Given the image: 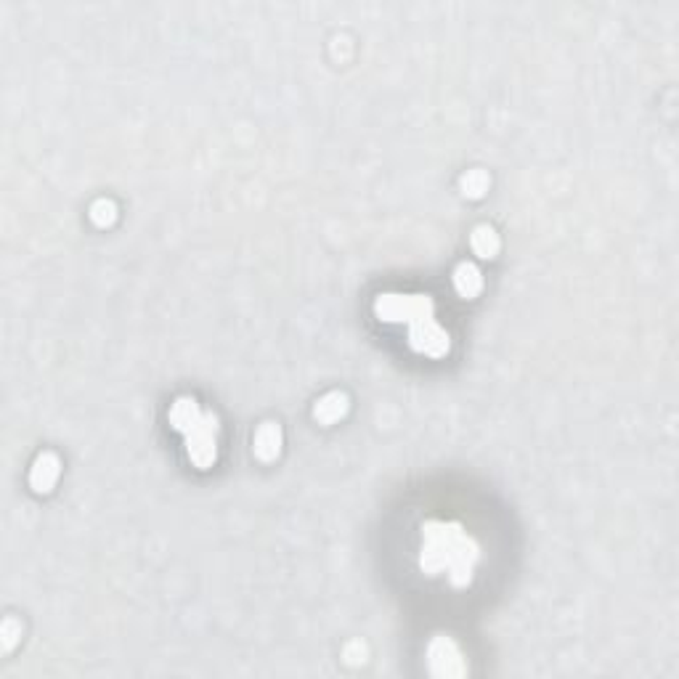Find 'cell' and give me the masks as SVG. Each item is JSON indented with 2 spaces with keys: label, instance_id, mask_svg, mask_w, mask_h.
<instances>
[{
  "label": "cell",
  "instance_id": "2",
  "mask_svg": "<svg viewBox=\"0 0 679 679\" xmlns=\"http://www.w3.org/2000/svg\"><path fill=\"white\" fill-rule=\"evenodd\" d=\"M218 433H220V422H218V414H212V412H199L181 430V436L186 438V454L197 470H210L215 465Z\"/></svg>",
  "mask_w": 679,
  "mask_h": 679
},
{
  "label": "cell",
  "instance_id": "8",
  "mask_svg": "<svg viewBox=\"0 0 679 679\" xmlns=\"http://www.w3.org/2000/svg\"><path fill=\"white\" fill-rule=\"evenodd\" d=\"M348 409H351L348 396H345L343 390H329V393H324V396L316 401L313 417H316L319 425H335V422H340V420L348 414Z\"/></svg>",
  "mask_w": 679,
  "mask_h": 679
},
{
  "label": "cell",
  "instance_id": "1",
  "mask_svg": "<svg viewBox=\"0 0 679 679\" xmlns=\"http://www.w3.org/2000/svg\"><path fill=\"white\" fill-rule=\"evenodd\" d=\"M481 550L475 539L459 523L430 521L422 526V552L420 566L428 576H449L454 587H467L473 582Z\"/></svg>",
  "mask_w": 679,
  "mask_h": 679
},
{
  "label": "cell",
  "instance_id": "10",
  "mask_svg": "<svg viewBox=\"0 0 679 679\" xmlns=\"http://www.w3.org/2000/svg\"><path fill=\"white\" fill-rule=\"evenodd\" d=\"M470 247H473V252H475L478 258L491 260V258H497V255H499L502 239H499V234H497L491 226L481 223V226H475V228H473V234H470Z\"/></svg>",
  "mask_w": 679,
  "mask_h": 679
},
{
  "label": "cell",
  "instance_id": "13",
  "mask_svg": "<svg viewBox=\"0 0 679 679\" xmlns=\"http://www.w3.org/2000/svg\"><path fill=\"white\" fill-rule=\"evenodd\" d=\"M19 637H21V624L16 619H5L3 621V651H11Z\"/></svg>",
  "mask_w": 679,
  "mask_h": 679
},
{
  "label": "cell",
  "instance_id": "4",
  "mask_svg": "<svg viewBox=\"0 0 679 679\" xmlns=\"http://www.w3.org/2000/svg\"><path fill=\"white\" fill-rule=\"evenodd\" d=\"M406 343L414 353L428 356V359H444L451 351V335L436 321V313L409 324Z\"/></svg>",
  "mask_w": 679,
  "mask_h": 679
},
{
  "label": "cell",
  "instance_id": "6",
  "mask_svg": "<svg viewBox=\"0 0 679 679\" xmlns=\"http://www.w3.org/2000/svg\"><path fill=\"white\" fill-rule=\"evenodd\" d=\"M58 473H61V462H58V457L53 451L37 454L32 467H29V489L35 494H48L56 486Z\"/></svg>",
  "mask_w": 679,
  "mask_h": 679
},
{
  "label": "cell",
  "instance_id": "14",
  "mask_svg": "<svg viewBox=\"0 0 679 679\" xmlns=\"http://www.w3.org/2000/svg\"><path fill=\"white\" fill-rule=\"evenodd\" d=\"M343 656H345L348 664L356 667V664H364V661H367V648H364L361 643H351V645H345V653H343Z\"/></svg>",
  "mask_w": 679,
  "mask_h": 679
},
{
  "label": "cell",
  "instance_id": "11",
  "mask_svg": "<svg viewBox=\"0 0 679 679\" xmlns=\"http://www.w3.org/2000/svg\"><path fill=\"white\" fill-rule=\"evenodd\" d=\"M489 186H491V178H489V173L481 170V167L467 170V173L459 178V189H462V194L470 197V199H481V197L489 191Z\"/></svg>",
  "mask_w": 679,
  "mask_h": 679
},
{
  "label": "cell",
  "instance_id": "5",
  "mask_svg": "<svg viewBox=\"0 0 679 679\" xmlns=\"http://www.w3.org/2000/svg\"><path fill=\"white\" fill-rule=\"evenodd\" d=\"M428 664L430 672L436 677H462L467 672L465 656L459 651V645L451 637L438 635L430 645H428Z\"/></svg>",
  "mask_w": 679,
  "mask_h": 679
},
{
  "label": "cell",
  "instance_id": "9",
  "mask_svg": "<svg viewBox=\"0 0 679 679\" xmlns=\"http://www.w3.org/2000/svg\"><path fill=\"white\" fill-rule=\"evenodd\" d=\"M451 282H454V289L462 300H475L483 289V274L475 263H459L454 268Z\"/></svg>",
  "mask_w": 679,
  "mask_h": 679
},
{
  "label": "cell",
  "instance_id": "12",
  "mask_svg": "<svg viewBox=\"0 0 679 679\" xmlns=\"http://www.w3.org/2000/svg\"><path fill=\"white\" fill-rule=\"evenodd\" d=\"M88 218L98 228H109L117 220V204L112 199H96L88 210Z\"/></svg>",
  "mask_w": 679,
  "mask_h": 679
},
{
  "label": "cell",
  "instance_id": "7",
  "mask_svg": "<svg viewBox=\"0 0 679 679\" xmlns=\"http://www.w3.org/2000/svg\"><path fill=\"white\" fill-rule=\"evenodd\" d=\"M282 446H284V433H282V425L276 422H263L258 430H255V438H252V451L260 462H274L279 454H282Z\"/></svg>",
  "mask_w": 679,
  "mask_h": 679
},
{
  "label": "cell",
  "instance_id": "3",
  "mask_svg": "<svg viewBox=\"0 0 679 679\" xmlns=\"http://www.w3.org/2000/svg\"><path fill=\"white\" fill-rule=\"evenodd\" d=\"M436 305L430 295H398L385 292L374 300V316L385 324H414L425 316H433Z\"/></svg>",
  "mask_w": 679,
  "mask_h": 679
}]
</instances>
